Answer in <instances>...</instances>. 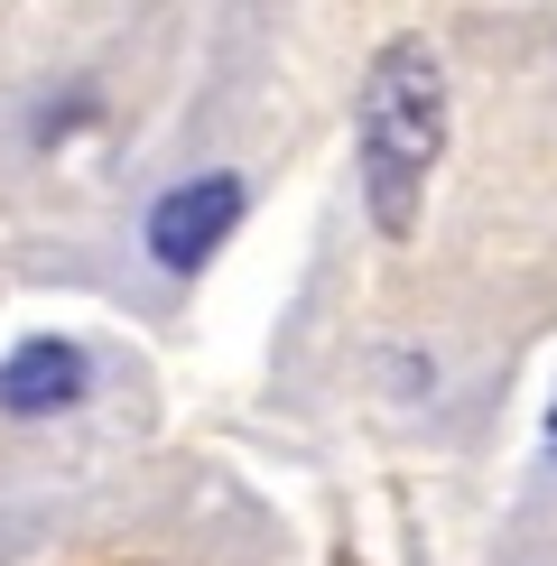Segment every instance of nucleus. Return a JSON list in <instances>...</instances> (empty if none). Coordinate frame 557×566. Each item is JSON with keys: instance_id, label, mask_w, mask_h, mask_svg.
<instances>
[{"instance_id": "f257e3e1", "label": "nucleus", "mask_w": 557, "mask_h": 566, "mask_svg": "<svg viewBox=\"0 0 557 566\" xmlns=\"http://www.w3.org/2000/svg\"><path fill=\"white\" fill-rule=\"evenodd\" d=\"M354 158H362V205L381 223V242H409L428 177L446 158V65L428 56V38H390L371 56L354 103Z\"/></svg>"}, {"instance_id": "f03ea898", "label": "nucleus", "mask_w": 557, "mask_h": 566, "mask_svg": "<svg viewBox=\"0 0 557 566\" xmlns=\"http://www.w3.org/2000/svg\"><path fill=\"white\" fill-rule=\"evenodd\" d=\"M242 205H251V186H242V177H223V168H214V177H186V186H168V196L149 205L139 242H149V261L168 270V279H186V270L214 261V242H232Z\"/></svg>"}, {"instance_id": "7ed1b4c3", "label": "nucleus", "mask_w": 557, "mask_h": 566, "mask_svg": "<svg viewBox=\"0 0 557 566\" xmlns=\"http://www.w3.org/2000/svg\"><path fill=\"white\" fill-rule=\"evenodd\" d=\"M93 390V353L65 344V335H29L0 363V418H56Z\"/></svg>"}, {"instance_id": "20e7f679", "label": "nucleus", "mask_w": 557, "mask_h": 566, "mask_svg": "<svg viewBox=\"0 0 557 566\" xmlns=\"http://www.w3.org/2000/svg\"><path fill=\"white\" fill-rule=\"evenodd\" d=\"M539 437H548V464H557V399H548V428H539Z\"/></svg>"}]
</instances>
